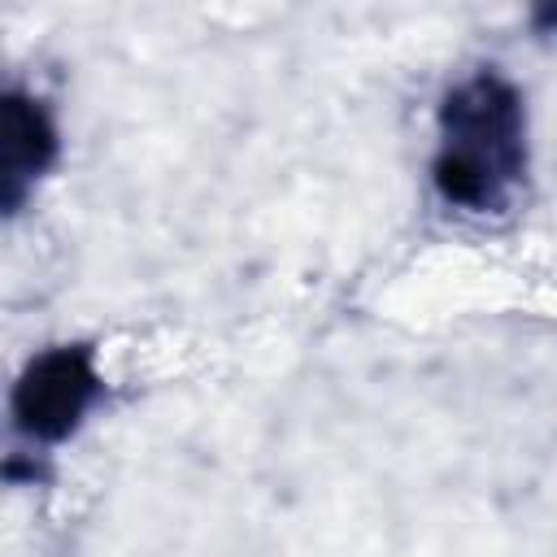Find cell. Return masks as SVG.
<instances>
[{"instance_id":"277c9868","label":"cell","mask_w":557,"mask_h":557,"mask_svg":"<svg viewBox=\"0 0 557 557\" xmlns=\"http://www.w3.org/2000/svg\"><path fill=\"white\" fill-rule=\"evenodd\" d=\"M531 30H535L540 39H553V44H557V0L531 9Z\"/></svg>"},{"instance_id":"6da1fadb","label":"cell","mask_w":557,"mask_h":557,"mask_svg":"<svg viewBox=\"0 0 557 557\" xmlns=\"http://www.w3.org/2000/svg\"><path fill=\"white\" fill-rule=\"evenodd\" d=\"M431 187L448 209L500 213L522 187L527 148V100L513 78L483 65L453 83L435 113Z\"/></svg>"},{"instance_id":"7a4b0ae2","label":"cell","mask_w":557,"mask_h":557,"mask_svg":"<svg viewBox=\"0 0 557 557\" xmlns=\"http://www.w3.org/2000/svg\"><path fill=\"white\" fill-rule=\"evenodd\" d=\"M104 396V379L96 370L91 344H52L30 357L9 392L13 431L30 444H61L70 440L91 405Z\"/></svg>"},{"instance_id":"3957f363","label":"cell","mask_w":557,"mask_h":557,"mask_svg":"<svg viewBox=\"0 0 557 557\" xmlns=\"http://www.w3.org/2000/svg\"><path fill=\"white\" fill-rule=\"evenodd\" d=\"M61 131L48 104L22 87H9L0 100V205L13 218L35 183L57 165Z\"/></svg>"}]
</instances>
